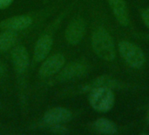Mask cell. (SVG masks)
Returning a JSON list of instances; mask_svg holds the SVG:
<instances>
[{
  "instance_id": "6da1fadb",
  "label": "cell",
  "mask_w": 149,
  "mask_h": 135,
  "mask_svg": "<svg viewBox=\"0 0 149 135\" xmlns=\"http://www.w3.org/2000/svg\"><path fill=\"white\" fill-rule=\"evenodd\" d=\"M92 45L96 54L105 60L113 61L115 57V48L113 38L104 28L100 27L95 30L92 37Z\"/></svg>"
},
{
  "instance_id": "7a4b0ae2",
  "label": "cell",
  "mask_w": 149,
  "mask_h": 135,
  "mask_svg": "<svg viewBox=\"0 0 149 135\" xmlns=\"http://www.w3.org/2000/svg\"><path fill=\"white\" fill-rule=\"evenodd\" d=\"M119 52L125 62L133 69L141 68L146 61L143 51L134 43L123 40L119 43Z\"/></svg>"
},
{
  "instance_id": "3957f363",
  "label": "cell",
  "mask_w": 149,
  "mask_h": 135,
  "mask_svg": "<svg viewBox=\"0 0 149 135\" xmlns=\"http://www.w3.org/2000/svg\"><path fill=\"white\" fill-rule=\"evenodd\" d=\"M91 106L99 112L109 111L114 103V95L111 88L100 86L93 88L89 97Z\"/></svg>"
},
{
  "instance_id": "277c9868",
  "label": "cell",
  "mask_w": 149,
  "mask_h": 135,
  "mask_svg": "<svg viewBox=\"0 0 149 135\" xmlns=\"http://www.w3.org/2000/svg\"><path fill=\"white\" fill-rule=\"evenodd\" d=\"M72 119V112L62 107H55L47 111L44 115V121L51 126L67 123Z\"/></svg>"
},
{
  "instance_id": "5b68a950",
  "label": "cell",
  "mask_w": 149,
  "mask_h": 135,
  "mask_svg": "<svg viewBox=\"0 0 149 135\" xmlns=\"http://www.w3.org/2000/svg\"><path fill=\"white\" fill-rule=\"evenodd\" d=\"M65 63V58L62 54H57L45 60L39 69V73L43 76H50L58 72Z\"/></svg>"
},
{
  "instance_id": "8992f818",
  "label": "cell",
  "mask_w": 149,
  "mask_h": 135,
  "mask_svg": "<svg viewBox=\"0 0 149 135\" xmlns=\"http://www.w3.org/2000/svg\"><path fill=\"white\" fill-rule=\"evenodd\" d=\"M86 25L82 19H75L69 24L65 31V38L72 45L78 44L83 38Z\"/></svg>"
},
{
  "instance_id": "52a82bcc",
  "label": "cell",
  "mask_w": 149,
  "mask_h": 135,
  "mask_svg": "<svg viewBox=\"0 0 149 135\" xmlns=\"http://www.w3.org/2000/svg\"><path fill=\"white\" fill-rule=\"evenodd\" d=\"M113 15L118 22L122 25H127L129 23L128 11L124 0H107Z\"/></svg>"
},
{
  "instance_id": "ba28073f",
  "label": "cell",
  "mask_w": 149,
  "mask_h": 135,
  "mask_svg": "<svg viewBox=\"0 0 149 135\" xmlns=\"http://www.w3.org/2000/svg\"><path fill=\"white\" fill-rule=\"evenodd\" d=\"M12 62L18 72H24L29 66V55L24 47H16L11 54Z\"/></svg>"
},
{
  "instance_id": "9c48e42d",
  "label": "cell",
  "mask_w": 149,
  "mask_h": 135,
  "mask_svg": "<svg viewBox=\"0 0 149 135\" xmlns=\"http://www.w3.org/2000/svg\"><path fill=\"white\" fill-rule=\"evenodd\" d=\"M32 23V19L29 16H17L3 20L0 26L3 29L17 31L28 27Z\"/></svg>"
},
{
  "instance_id": "30bf717a",
  "label": "cell",
  "mask_w": 149,
  "mask_h": 135,
  "mask_svg": "<svg viewBox=\"0 0 149 135\" xmlns=\"http://www.w3.org/2000/svg\"><path fill=\"white\" fill-rule=\"evenodd\" d=\"M86 73V67L81 63H71L63 69L59 75L62 81H71L81 77Z\"/></svg>"
},
{
  "instance_id": "8fae6325",
  "label": "cell",
  "mask_w": 149,
  "mask_h": 135,
  "mask_svg": "<svg viewBox=\"0 0 149 135\" xmlns=\"http://www.w3.org/2000/svg\"><path fill=\"white\" fill-rule=\"evenodd\" d=\"M52 46V39L49 35L42 36L34 47V59L37 61L44 60L49 54Z\"/></svg>"
},
{
  "instance_id": "7c38bea8",
  "label": "cell",
  "mask_w": 149,
  "mask_h": 135,
  "mask_svg": "<svg viewBox=\"0 0 149 135\" xmlns=\"http://www.w3.org/2000/svg\"><path fill=\"white\" fill-rule=\"evenodd\" d=\"M95 129L100 134H114L117 132L116 126L107 119H99L94 123Z\"/></svg>"
},
{
  "instance_id": "4fadbf2b",
  "label": "cell",
  "mask_w": 149,
  "mask_h": 135,
  "mask_svg": "<svg viewBox=\"0 0 149 135\" xmlns=\"http://www.w3.org/2000/svg\"><path fill=\"white\" fill-rule=\"evenodd\" d=\"M17 35L12 30H6L0 34V51L3 52L8 50L13 46L16 41Z\"/></svg>"
},
{
  "instance_id": "5bb4252c",
  "label": "cell",
  "mask_w": 149,
  "mask_h": 135,
  "mask_svg": "<svg viewBox=\"0 0 149 135\" xmlns=\"http://www.w3.org/2000/svg\"><path fill=\"white\" fill-rule=\"evenodd\" d=\"M52 132L55 133V134H65L67 133V130L65 127H62L61 125H53L51 128Z\"/></svg>"
},
{
  "instance_id": "9a60e30c",
  "label": "cell",
  "mask_w": 149,
  "mask_h": 135,
  "mask_svg": "<svg viewBox=\"0 0 149 135\" xmlns=\"http://www.w3.org/2000/svg\"><path fill=\"white\" fill-rule=\"evenodd\" d=\"M141 17H142L143 22L145 23V25L149 28V8L146 9V10L142 12Z\"/></svg>"
},
{
  "instance_id": "2e32d148",
  "label": "cell",
  "mask_w": 149,
  "mask_h": 135,
  "mask_svg": "<svg viewBox=\"0 0 149 135\" xmlns=\"http://www.w3.org/2000/svg\"><path fill=\"white\" fill-rule=\"evenodd\" d=\"M12 0H0V9H3L10 4Z\"/></svg>"
},
{
  "instance_id": "e0dca14e",
  "label": "cell",
  "mask_w": 149,
  "mask_h": 135,
  "mask_svg": "<svg viewBox=\"0 0 149 135\" xmlns=\"http://www.w3.org/2000/svg\"><path fill=\"white\" fill-rule=\"evenodd\" d=\"M3 73H4V67H3V63L0 61V76H1Z\"/></svg>"
},
{
  "instance_id": "ac0fdd59",
  "label": "cell",
  "mask_w": 149,
  "mask_h": 135,
  "mask_svg": "<svg viewBox=\"0 0 149 135\" xmlns=\"http://www.w3.org/2000/svg\"><path fill=\"white\" fill-rule=\"evenodd\" d=\"M147 118H148V120L149 121V106H148V112H147Z\"/></svg>"
}]
</instances>
